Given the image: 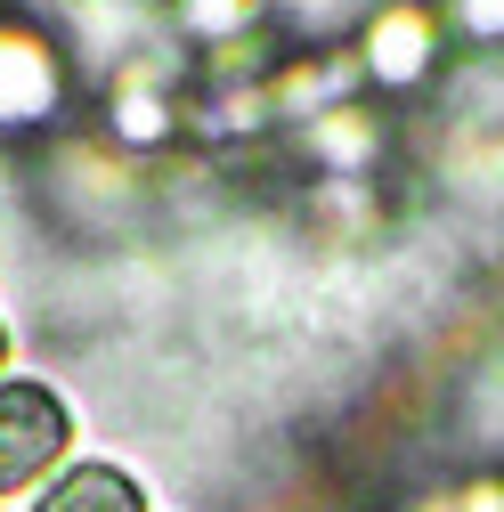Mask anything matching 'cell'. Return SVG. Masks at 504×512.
Returning <instances> with one entry per match:
<instances>
[{"mask_svg":"<svg viewBox=\"0 0 504 512\" xmlns=\"http://www.w3.org/2000/svg\"><path fill=\"white\" fill-rule=\"evenodd\" d=\"M456 512H504V480H472V488L456 496Z\"/></svg>","mask_w":504,"mask_h":512,"instance_id":"9c48e42d","label":"cell"},{"mask_svg":"<svg viewBox=\"0 0 504 512\" xmlns=\"http://www.w3.org/2000/svg\"><path fill=\"white\" fill-rule=\"evenodd\" d=\"M448 9L472 41H504V0H448Z\"/></svg>","mask_w":504,"mask_h":512,"instance_id":"ba28073f","label":"cell"},{"mask_svg":"<svg viewBox=\"0 0 504 512\" xmlns=\"http://www.w3.org/2000/svg\"><path fill=\"white\" fill-rule=\"evenodd\" d=\"M0 358H9V326H0Z\"/></svg>","mask_w":504,"mask_h":512,"instance_id":"8fae6325","label":"cell"},{"mask_svg":"<svg viewBox=\"0 0 504 512\" xmlns=\"http://www.w3.org/2000/svg\"><path fill=\"white\" fill-rule=\"evenodd\" d=\"M431 66H439V9H423V0H383V9L366 17V33H358V82L415 90V82H431Z\"/></svg>","mask_w":504,"mask_h":512,"instance_id":"7a4b0ae2","label":"cell"},{"mask_svg":"<svg viewBox=\"0 0 504 512\" xmlns=\"http://www.w3.org/2000/svg\"><path fill=\"white\" fill-rule=\"evenodd\" d=\"M66 106V57L49 33L0 17V131H41Z\"/></svg>","mask_w":504,"mask_h":512,"instance_id":"3957f363","label":"cell"},{"mask_svg":"<svg viewBox=\"0 0 504 512\" xmlns=\"http://www.w3.org/2000/svg\"><path fill=\"white\" fill-rule=\"evenodd\" d=\"M25 512H147V488L122 472L114 456H82V464H66Z\"/></svg>","mask_w":504,"mask_h":512,"instance_id":"277c9868","label":"cell"},{"mask_svg":"<svg viewBox=\"0 0 504 512\" xmlns=\"http://www.w3.org/2000/svg\"><path fill=\"white\" fill-rule=\"evenodd\" d=\"M74 447V407L33 374L0 382V496H41L57 472H66Z\"/></svg>","mask_w":504,"mask_h":512,"instance_id":"6da1fadb","label":"cell"},{"mask_svg":"<svg viewBox=\"0 0 504 512\" xmlns=\"http://www.w3.org/2000/svg\"><path fill=\"white\" fill-rule=\"evenodd\" d=\"M171 17L196 33L204 49L220 41H244V33H261V0H171Z\"/></svg>","mask_w":504,"mask_h":512,"instance_id":"52a82bcc","label":"cell"},{"mask_svg":"<svg viewBox=\"0 0 504 512\" xmlns=\"http://www.w3.org/2000/svg\"><path fill=\"white\" fill-rule=\"evenodd\" d=\"M301 155L318 163V171H334V179H350V171H366L374 155H383V122H374L358 98H342V106H326V114L301 122Z\"/></svg>","mask_w":504,"mask_h":512,"instance_id":"5b68a950","label":"cell"},{"mask_svg":"<svg viewBox=\"0 0 504 512\" xmlns=\"http://www.w3.org/2000/svg\"><path fill=\"white\" fill-rule=\"evenodd\" d=\"M285 9H301V17H326V9H342V0H285Z\"/></svg>","mask_w":504,"mask_h":512,"instance_id":"30bf717a","label":"cell"},{"mask_svg":"<svg viewBox=\"0 0 504 512\" xmlns=\"http://www.w3.org/2000/svg\"><path fill=\"white\" fill-rule=\"evenodd\" d=\"M423 512H456V504H423Z\"/></svg>","mask_w":504,"mask_h":512,"instance_id":"7c38bea8","label":"cell"},{"mask_svg":"<svg viewBox=\"0 0 504 512\" xmlns=\"http://www.w3.org/2000/svg\"><path fill=\"white\" fill-rule=\"evenodd\" d=\"M106 114H114V139L122 147H163L179 131V98L155 66H122L114 90H106Z\"/></svg>","mask_w":504,"mask_h":512,"instance_id":"8992f818","label":"cell"}]
</instances>
